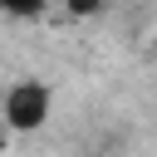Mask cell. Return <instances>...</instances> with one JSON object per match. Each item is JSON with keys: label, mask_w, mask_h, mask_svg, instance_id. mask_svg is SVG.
Here are the masks:
<instances>
[{"label": "cell", "mask_w": 157, "mask_h": 157, "mask_svg": "<svg viewBox=\"0 0 157 157\" xmlns=\"http://www.w3.org/2000/svg\"><path fill=\"white\" fill-rule=\"evenodd\" d=\"M5 147H10V123L0 118V157H5Z\"/></svg>", "instance_id": "277c9868"}, {"label": "cell", "mask_w": 157, "mask_h": 157, "mask_svg": "<svg viewBox=\"0 0 157 157\" xmlns=\"http://www.w3.org/2000/svg\"><path fill=\"white\" fill-rule=\"evenodd\" d=\"M49 108H54L49 83L20 78V83H10V93H5V103H0V118L10 123V132H39V128L49 123Z\"/></svg>", "instance_id": "6da1fadb"}, {"label": "cell", "mask_w": 157, "mask_h": 157, "mask_svg": "<svg viewBox=\"0 0 157 157\" xmlns=\"http://www.w3.org/2000/svg\"><path fill=\"white\" fill-rule=\"evenodd\" d=\"M0 10H5V15H39L44 0H0Z\"/></svg>", "instance_id": "7a4b0ae2"}, {"label": "cell", "mask_w": 157, "mask_h": 157, "mask_svg": "<svg viewBox=\"0 0 157 157\" xmlns=\"http://www.w3.org/2000/svg\"><path fill=\"white\" fill-rule=\"evenodd\" d=\"M103 5H108V0H64V10H69V15H98Z\"/></svg>", "instance_id": "3957f363"}]
</instances>
